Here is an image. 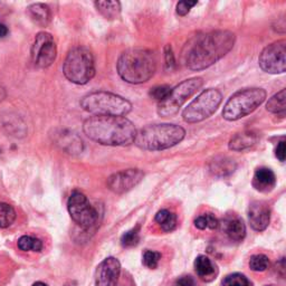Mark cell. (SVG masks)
<instances>
[{"label":"cell","mask_w":286,"mask_h":286,"mask_svg":"<svg viewBox=\"0 0 286 286\" xmlns=\"http://www.w3.org/2000/svg\"><path fill=\"white\" fill-rule=\"evenodd\" d=\"M139 240H140V227H139V226L136 228L127 231V233L121 237V244L124 247L136 246V245H138Z\"/></svg>","instance_id":"f1b7e54d"},{"label":"cell","mask_w":286,"mask_h":286,"mask_svg":"<svg viewBox=\"0 0 286 286\" xmlns=\"http://www.w3.org/2000/svg\"><path fill=\"white\" fill-rule=\"evenodd\" d=\"M144 174L140 169H128L113 174L107 179V187L115 193L130 191L143 179Z\"/></svg>","instance_id":"4fadbf2b"},{"label":"cell","mask_w":286,"mask_h":286,"mask_svg":"<svg viewBox=\"0 0 286 286\" xmlns=\"http://www.w3.org/2000/svg\"><path fill=\"white\" fill-rule=\"evenodd\" d=\"M286 92L283 89L280 92H278L277 94H275L274 96H272L271 99L268 100L267 104H266V109L268 112L274 113V114H280L284 115L285 114V110H286Z\"/></svg>","instance_id":"603a6c76"},{"label":"cell","mask_w":286,"mask_h":286,"mask_svg":"<svg viewBox=\"0 0 286 286\" xmlns=\"http://www.w3.org/2000/svg\"><path fill=\"white\" fill-rule=\"evenodd\" d=\"M195 226L198 229H216L219 226L218 223V219L215 217L214 215L212 214H206V215H202V216H199L195 219Z\"/></svg>","instance_id":"4316f807"},{"label":"cell","mask_w":286,"mask_h":286,"mask_svg":"<svg viewBox=\"0 0 286 286\" xmlns=\"http://www.w3.org/2000/svg\"><path fill=\"white\" fill-rule=\"evenodd\" d=\"M18 247L24 252H40L43 250V242L31 236H23L18 240Z\"/></svg>","instance_id":"484cf974"},{"label":"cell","mask_w":286,"mask_h":286,"mask_svg":"<svg viewBox=\"0 0 286 286\" xmlns=\"http://www.w3.org/2000/svg\"><path fill=\"white\" fill-rule=\"evenodd\" d=\"M275 154H276L277 159L283 162V161L285 160V141H280L277 144L276 152H275Z\"/></svg>","instance_id":"d590c367"},{"label":"cell","mask_w":286,"mask_h":286,"mask_svg":"<svg viewBox=\"0 0 286 286\" xmlns=\"http://www.w3.org/2000/svg\"><path fill=\"white\" fill-rule=\"evenodd\" d=\"M57 47L54 37L46 31H40L36 35L31 46V59L35 66L46 68L51 66L56 59Z\"/></svg>","instance_id":"7c38bea8"},{"label":"cell","mask_w":286,"mask_h":286,"mask_svg":"<svg viewBox=\"0 0 286 286\" xmlns=\"http://www.w3.org/2000/svg\"><path fill=\"white\" fill-rule=\"evenodd\" d=\"M276 185V178L274 172L268 168H260L255 171L253 179V186L261 192H268L273 190Z\"/></svg>","instance_id":"2e32d148"},{"label":"cell","mask_w":286,"mask_h":286,"mask_svg":"<svg viewBox=\"0 0 286 286\" xmlns=\"http://www.w3.org/2000/svg\"><path fill=\"white\" fill-rule=\"evenodd\" d=\"M8 35V28L7 26L0 23V38H4V37H6Z\"/></svg>","instance_id":"8d00e7d4"},{"label":"cell","mask_w":286,"mask_h":286,"mask_svg":"<svg viewBox=\"0 0 286 286\" xmlns=\"http://www.w3.org/2000/svg\"><path fill=\"white\" fill-rule=\"evenodd\" d=\"M161 260V254L153 251H145L143 254V264L148 268H156L158 267L159 261Z\"/></svg>","instance_id":"4dcf8cb0"},{"label":"cell","mask_w":286,"mask_h":286,"mask_svg":"<svg viewBox=\"0 0 286 286\" xmlns=\"http://www.w3.org/2000/svg\"><path fill=\"white\" fill-rule=\"evenodd\" d=\"M223 95L218 90L208 89L197 96L182 112V118L187 123H198L212 116L218 109Z\"/></svg>","instance_id":"9c48e42d"},{"label":"cell","mask_w":286,"mask_h":286,"mask_svg":"<svg viewBox=\"0 0 286 286\" xmlns=\"http://www.w3.org/2000/svg\"><path fill=\"white\" fill-rule=\"evenodd\" d=\"M5 98H6V91H5L3 86L0 85V102H2Z\"/></svg>","instance_id":"74e56055"},{"label":"cell","mask_w":286,"mask_h":286,"mask_svg":"<svg viewBox=\"0 0 286 286\" xmlns=\"http://www.w3.org/2000/svg\"><path fill=\"white\" fill-rule=\"evenodd\" d=\"M223 286H250V282L246 278L245 275L235 273L226 276L223 280Z\"/></svg>","instance_id":"f546056e"},{"label":"cell","mask_w":286,"mask_h":286,"mask_svg":"<svg viewBox=\"0 0 286 286\" xmlns=\"http://www.w3.org/2000/svg\"><path fill=\"white\" fill-rule=\"evenodd\" d=\"M264 72L283 74L286 69V40L280 39L264 48L258 58Z\"/></svg>","instance_id":"8fae6325"},{"label":"cell","mask_w":286,"mask_h":286,"mask_svg":"<svg viewBox=\"0 0 286 286\" xmlns=\"http://www.w3.org/2000/svg\"><path fill=\"white\" fill-rule=\"evenodd\" d=\"M86 137L103 145H128L134 142L137 129L124 116H96L89 117L83 124Z\"/></svg>","instance_id":"7a4b0ae2"},{"label":"cell","mask_w":286,"mask_h":286,"mask_svg":"<svg viewBox=\"0 0 286 286\" xmlns=\"http://www.w3.org/2000/svg\"><path fill=\"white\" fill-rule=\"evenodd\" d=\"M267 286H273V285H267Z\"/></svg>","instance_id":"ab89813d"},{"label":"cell","mask_w":286,"mask_h":286,"mask_svg":"<svg viewBox=\"0 0 286 286\" xmlns=\"http://www.w3.org/2000/svg\"><path fill=\"white\" fill-rule=\"evenodd\" d=\"M27 13L30 19L35 24L40 26H46L51 20V10L47 5L44 4H34L27 9Z\"/></svg>","instance_id":"d6986e66"},{"label":"cell","mask_w":286,"mask_h":286,"mask_svg":"<svg viewBox=\"0 0 286 286\" xmlns=\"http://www.w3.org/2000/svg\"><path fill=\"white\" fill-rule=\"evenodd\" d=\"M269 265L268 257L263 254H257L251 257L250 260V267L254 272H264L266 271Z\"/></svg>","instance_id":"83f0119b"},{"label":"cell","mask_w":286,"mask_h":286,"mask_svg":"<svg viewBox=\"0 0 286 286\" xmlns=\"http://www.w3.org/2000/svg\"><path fill=\"white\" fill-rule=\"evenodd\" d=\"M16 219L15 209L8 203L0 202V228H7Z\"/></svg>","instance_id":"d4e9b609"},{"label":"cell","mask_w":286,"mask_h":286,"mask_svg":"<svg viewBox=\"0 0 286 286\" xmlns=\"http://www.w3.org/2000/svg\"><path fill=\"white\" fill-rule=\"evenodd\" d=\"M174 286H196V282L191 276H183L178 278Z\"/></svg>","instance_id":"e575fe53"},{"label":"cell","mask_w":286,"mask_h":286,"mask_svg":"<svg viewBox=\"0 0 286 286\" xmlns=\"http://www.w3.org/2000/svg\"><path fill=\"white\" fill-rule=\"evenodd\" d=\"M225 231L231 240L240 241L246 236V226L241 219L233 218L226 221Z\"/></svg>","instance_id":"ffe728a7"},{"label":"cell","mask_w":286,"mask_h":286,"mask_svg":"<svg viewBox=\"0 0 286 286\" xmlns=\"http://www.w3.org/2000/svg\"><path fill=\"white\" fill-rule=\"evenodd\" d=\"M266 99L263 89H245L236 92L225 104L223 116L227 121H237L255 111Z\"/></svg>","instance_id":"52a82bcc"},{"label":"cell","mask_w":286,"mask_h":286,"mask_svg":"<svg viewBox=\"0 0 286 286\" xmlns=\"http://www.w3.org/2000/svg\"><path fill=\"white\" fill-rule=\"evenodd\" d=\"M121 264L114 257H107L96 268L95 286H116Z\"/></svg>","instance_id":"5bb4252c"},{"label":"cell","mask_w":286,"mask_h":286,"mask_svg":"<svg viewBox=\"0 0 286 286\" xmlns=\"http://www.w3.org/2000/svg\"><path fill=\"white\" fill-rule=\"evenodd\" d=\"M68 213L72 219L84 229H90L98 224L99 213L89 199L79 191H74L67 202Z\"/></svg>","instance_id":"30bf717a"},{"label":"cell","mask_w":286,"mask_h":286,"mask_svg":"<svg viewBox=\"0 0 286 286\" xmlns=\"http://www.w3.org/2000/svg\"><path fill=\"white\" fill-rule=\"evenodd\" d=\"M170 91H171V88L169 85H159V86H155V88L153 89H151L149 94L151 98L159 101V103H160V102H162L167 96L169 95Z\"/></svg>","instance_id":"1f68e13d"},{"label":"cell","mask_w":286,"mask_h":286,"mask_svg":"<svg viewBox=\"0 0 286 286\" xmlns=\"http://www.w3.org/2000/svg\"><path fill=\"white\" fill-rule=\"evenodd\" d=\"M80 106L96 116H124L132 110V104L122 96L109 92H94L85 95Z\"/></svg>","instance_id":"5b68a950"},{"label":"cell","mask_w":286,"mask_h":286,"mask_svg":"<svg viewBox=\"0 0 286 286\" xmlns=\"http://www.w3.org/2000/svg\"><path fill=\"white\" fill-rule=\"evenodd\" d=\"M235 39V34L229 30H215L195 36L183 50L187 67L201 71L214 65L233 50Z\"/></svg>","instance_id":"6da1fadb"},{"label":"cell","mask_w":286,"mask_h":286,"mask_svg":"<svg viewBox=\"0 0 286 286\" xmlns=\"http://www.w3.org/2000/svg\"><path fill=\"white\" fill-rule=\"evenodd\" d=\"M63 72L69 82L78 85L89 83L95 75L93 54L88 47H74L67 54Z\"/></svg>","instance_id":"8992f818"},{"label":"cell","mask_w":286,"mask_h":286,"mask_svg":"<svg viewBox=\"0 0 286 286\" xmlns=\"http://www.w3.org/2000/svg\"><path fill=\"white\" fill-rule=\"evenodd\" d=\"M155 221L159 224L161 229L165 231H171L177 226V216L167 209H162L155 215Z\"/></svg>","instance_id":"cb8c5ba5"},{"label":"cell","mask_w":286,"mask_h":286,"mask_svg":"<svg viewBox=\"0 0 286 286\" xmlns=\"http://www.w3.org/2000/svg\"><path fill=\"white\" fill-rule=\"evenodd\" d=\"M120 77L130 84H142L153 76L156 68L152 51L133 47L124 51L116 63Z\"/></svg>","instance_id":"3957f363"},{"label":"cell","mask_w":286,"mask_h":286,"mask_svg":"<svg viewBox=\"0 0 286 286\" xmlns=\"http://www.w3.org/2000/svg\"><path fill=\"white\" fill-rule=\"evenodd\" d=\"M258 140H260V136L254 131H244L237 133L236 136L230 139L229 149L233 151H244L246 149L252 148L253 145H255L258 142Z\"/></svg>","instance_id":"e0dca14e"},{"label":"cell","mask_w":286,"mask_h":286,"mask_svg":"<svg viewBox=\"0 0 286 286\" xmlns=\"http://www.w3.org/2000/svg\"><path fill=\"white\" fill-rule=\"evenodd\" d=\"M202 85L203 79L201 77H192L183 80L170 91L169 95L162 102H160L158 105V114L165 117L176 115L187 100L200 90Z\"/></svg>","instance_id":"ba28073f"},{"label":"cell","mask_w":286,"mask_h":286,"mask_svg":"<svg viewBox=\"0 0 286 286\" xmlns=\"http://www.w3.org/2000/svg\"><path fill=\"white\" fill-rule=\"evenodd\" d=\"M195 269L199 277L205 280L214 279L216 275V268L213 262L209 260L207 256L200 255L196 258L195 261Z\"/></svg>","instance_id":"44dd1931"},{"label":"cell","mask_w":286,"mask_h":286,"mask_svg":"<svg viewBox=\"0 0 286 286\" xmlns=\"http://www.w3.org/2000/svg\"><path fill=\"white\" fill-rule=\"evenodd\" d=\"M197 2H180L177 4V14L179 16H186L189 14L191 8L196 6Z\"/></svg>","instance_id":"836d02e7"},{"label":"cell","mask_w":286,"mask_h":286,"mask_svg":"<svg viewBox=\"0 0 286 286\" xmlns=\"http://www.w3.org/2000/svg\"><path fill=\"white\" fill-rule=\"evenodd\" d=\"M236 169V164L233 159L225 155L216 156L209 164V170L217 177H226L233 174Z\"/></svg>","instance_id":"ac0fdd59"},{"label":"cell","mask_w":286,"mask_h":286,"mask_svg":"<svg viewBox=\"0 0 286 286\" xmlns=\"http://www.w3.org/2000/svg\"><path fill=\"white\" fill-rule=\"evenodd\" d=\"M248 220L253 229L265 230L271 220V209L264 201H254L248 208Z\"/></svg>","instance_id":"9a60e30c"},{"label":"cell","mask_w":286,"mask_h":286,"mask_svg":"<svg viewBox=\"0 0 286 286\" xmlns=\"http://www.w3.org/2000/svg\"><path fill=\"white\" fill-rule=\"evenodd\" d=\"M95 7L104 18L113 20L121 13V4L118 2H96Z\"/></svg>","instance_id":"7402d4cb"},{"label":"cell","mask_w":286,"mask_h":286,"mask_svg":"<svg viewBox=\"0 0 286 286\" xmlns=\"http://www.w3.org/2000/svg\"><path fill=\"white\" fill-rule=\"evenodd\" d=\"M186 137V130L176 124H153L137 132L134 143L148 151H161L175 147Z\"/></svg>","instance_id":"277c9868"},{"label":"cell","mask_w":286,"mask_h":286,"mask_svg":"<svg viewBox=\"0 0 286 286\" xmlns=\"http://www.w3.org/2000/svg\"><path fill=\"white\" fill-rule=\"evenodd\" d=\"M33 286H47L45 283H42V282H36L33 284Z\"/></svg>","instance_id":"f35d334b"},{"label":"cell","mask_w":286,"mask_h":286,"mask_svg":"<svg viewBox=\"0 0 286 286\" xmlns=\"http://www.w3.org/2000/svg\"><path fill=\"white\" fill-rule=\"evenodd\" d=\"M165 62H166V68L168 69V71H172V69L175 68L176 66L175 55L170 45H167L165 48Z\"/></svg>","instance_id":"d6a6232c"}]
</instances>
